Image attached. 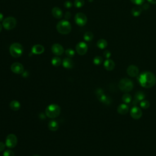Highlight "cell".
<instances>
[{
  "instance_id": "6da1fadb",
  "label": "cell",
  "mask_w": 156,
  "mask_h": 156,
  "mask_svg": "<svg viewBox=\"0 0 156 156\" xmlns=\"http://www.w3.org/2000/svg\"><path fill=\"white\" fill-rule=\"evenodd\" d=\"M137 79L140 85L145 88H152L156 84L155 76L150 71L141 73L137 76Z\"/></svg>"
},
{
  "instance_id": "7a4b0ae2",
  "label": "cell",
  "mask_w": 156,
  "mask_h": 156,
  "mask_svg": "<svg viewBox=\"0 0 156 156\" xmlns=\"http://www.w3.org/2000/svg\"><path fill=\"white\" fill-rule=\"evenodd\" d=\"M61 112V109L60 106L56 104H51L46 108L45 114L48 118L54 119L59 116Z\"/></svg>"
},
{
  "instance_id": "3957f363",
  "label": "cell",
  "mask_w": 156,
  "mask_h": 156,
  "mask_svg": "<svg viewBox=\"0 0 156 156\" xmlns=\"http://www.w3.org/2000/svg\"><path fill=\"white\" fill-rule=\"evenodd\" d=\"M118 87L120 90L124 93H128L132 91L133 88V82L128 78L121 79L118 83Z\"/></svg>"
},
{
  "instance_id": "277c9868",
  "label": "cell",
  "mask_w": 156,
  "mask_h": 156,
  "mask_svg": "<svg viewBox=\"0 0 156 156\" xmlns=\"http://www.w3.org/2000/svg\"><path fill=\"white\" fill-rule=\"evenodd\" d=\"M57 31L61 34H68L71 31V25L67 20H61L56 26Z\"/></svg>"
},
{
  "instance_id": "5b68a950",
  "label": "cell",
  "mask_w": 156,
  "mask_h": 156,
  "mask_svg": "<svg viewBox=\"0 0 156 156\" xmlns=\"http://www.w3.org/2000/svg\"><path fill=\"white\" fill-rule=\"evenodd\" d=\"M11 55L13 57H20L23 52V48L21 44L18 43H14L11 44L9 49Z\"/></svg>"
},
{
  "instance_id": "8992f818",
  "label": "cell",
  "mask_w": 156,
  "mask_h": 156,
  "mask_svg": "<svg viewBox=\"0 0 156 156\" xmlns=\"http://www.w3.org/2000/svg\"><path fill=\"white\" fill-rule=\"evenodd\" d=\"M17 25V20L14 17H9L3 20V26L6 30H11L15 28Z\"/></svg>"
},
{
  "instance_id": "52a82bcc",
  "label": "cell",
  "mask_w": 156,
  "mask_h": 156,
  "mask_svg": "<svg viewBox=\"0 0 156 156\" xmlns=\"http://www.w3.org/2000/svg\"><path fill=\"white\" fill-rule=\"evenodd\" d=\"M17 142L18 140L17 136L15 134H13V133H11V134L7 136L6 138V145L7 148L12 149V148H13L16 146Z\"/></svg>"
},
{
  "instance_id": "ba28073f",
  "label": "cell",
  "mask_w": 156,
  "mask_h": 156,
  "mask_svg": "<svg viewBox=\"0 0 156 156\" xmlns=\"http://www.w3.org/2000/svg\"><path fill=\"white\" fill-rule=\"evenodd\" d=\"M75 20L76 23L80 26H83L86 25L87 22V18L85 15L83 13H78L75 17Z\"/></svg>"
},
{
  "instance_id": "9c48e42d",
  "label": "cell",
  "mask_w": 156,
  "mask_h": 156,
  "mask_svg": "<svg viewBox=\"0 0 156 156\" xmlns=\"http://www.w3.org/2000/svg\"><path fill=\"white\" fill-rule=\"evenodd\" d=\"M76 51L79 55H85L88 51L87 44L84 42H79L76 46Z\"/></svg>"
},
{
  "instance_id": "30bf717a",
  "label": "cell",
  "mask_w": 156,
  "mask_h": 156,
  "mask_svg": "<svg viewBox=\"0 0 156 156\" xmlns=\"http://www.w3.org/2000/svg\"><path fill=\"white\" fill-rule=\"evenodd\" d=\"M131 116L134 119V120H139V119L142 116L143 112L140 108H139L137 106L133 107L130 112Z\"/></svg>"
},
{
  "instance_id": "8fae6325",
  "label": "cell",
  "mask_w": 156,
  "mask_h": 156,
  "mask_svg": "<svg viewBox=\"0 0 156 156\" xmlns=\"http://www.w3.org/2000/svg\"><path fill=\"white\" fill-rule=\"evenodd\" d=\"M11 69L12 71L16 74H23L24 72L23 65L19 62H15L12 64L11 66Z\"/></svg>"
},
{
  "instance_id": "7c38bea8",
  "label": "cell",
  "mask_w": 156,
  "mask_h": 156,
  "mask_svg": "<svg viewBox=\"0 0 156 156\" xmlns=\"http://www.w3.org/2000/svg\"><path fill=\"white\" fill-rule=\"evenodd\" d=\"M51 51L56 56H61L64 53V49L61 44L55 43L51 47Z\"/></svg>"
},
{
  "instance_id": "4fadbf2b",
  "label": "cell",
  "mask_w": 156,
  "mask_h": 156,
  "mask_svg": "<svg viewBox=\"0 0 156 156\" xmlns=\"http://www.w3.org/2000/svg\"><path fill=\"white\" fill-rule=\"evenodd\" d=\"M127 73L130 77L132 78L137 77L139 74V69L136 65H129L127 68Z\"/></svg>"
},
{
  "instance_id": "5bb4252c",
  "label": "cell",
  "mask_w": 156,
  "mask_h": 156,
  "mask_svg": "<svg viewBox=\"0 0 156 156\" xmlns=\"http://www.w3.org/2000/svg\"><path fill=\"white\" fill-rule=\"evenodd\" d=\"M145 99V94L141 91H138L136 93L134 96V100L133 101V104L134 105H136V104L142 101Z\"/></svg>"
},
{
  "instance_id": "9a60e30c",
  "label": "cell",
  "mask_w": 156,
  "mask_h": 156,
  "mask_svg": "<svg viewBox=\"0 0 156 156\" xmlns=\"http://www.w3.org/2000/svg\"><path fill=\"white\" fill-rule=\"evenodd\" d=\"M129 107L126 104H121L117 107V112L120 115H126L129 112Z\"/></svg>"
},
{
  "instance_id": "2e32d148",
  "label": "cell",
  "mask_w": 156,
  "mask_h": 156,
  "mask_svg": "<svg viewBox=\"0 0 156 156\" xmlns=\"http://www.w3.org/2000/svg\"><path fill=\"white\" fill-rule=\"evenodd\" d=\"M115 66V64L114 61L111 59H106L104 62V67L107 71H112Z\"/></svg>"
},
{
  "instance_id": "e0dca14e",
  "label": "cell",
  "mask_w": 156,
  "mask_h": 156,
  "mask_svg": "<svg viewBox=\"0 0 156 156\" xmlns=\"http://www.w3.org/2000/svg\"><path fill=\"white\" fill-rule=\"evenodd\" d=\"M97 97H98V100L100 102H101L103 104H104L106 105H109L111 103V102H112L111 99L109 97V96H106L104 93L101 95H97Z\"/></svg>"
},
{
  "instance_id": "ac0fdd59",
  "label": "cell",
  "mask_w": 156,
  "mask_h": 156,
  "mask_svg": "<svg viewBox=\"0 0 156 156\" xmlns=\"http://www.w3.org/2000/svg\"><path fill=\"white\" fill-rule=\"evenodd\" d=\"M44 48L41 44H35L32 48V53L34 54H41L44 53Z\"/></svg>"
},
{
  "instance_id": "d6986e66",
  "label": "cell",
  "mask_w": 156,
  "mask_h": 156,
  "mask_svg": "<svg viewBox=\"0 0 156 156\" xmlns=\"http://www.w3.org/2000/svg\"><path fill=\"white\" fill-rule=\"evenodd\" d=\"M62 65L64 66V67L66 69H71L74 66V62L70 57H67V58H65L64 59L62 62Z\"/></svg>"
},
{
  "instance_id": "ffe728a7",
  "label": "cell",
  "mask_w": 156,
  "mask_h": 156,
  "mask_svg": "<svg viewBox=\"0 0 156 156\" xmlns=\"http://www.w3.org/2000/svg\"><path fill=\"white\" fill-rule=\"evenodd\" d=\"M51 12H52V14H53V17H55L56 18H57V19L61 18L62 17V16H63L62 11L58 7H54V8L52 9Z\"/></svg>"
},
{
  "instance_id": "44dd1931",
  "label": "cell",
  "mask_w": 156,
  "mask_h": 156,
  "mask_svg": "<svg viewBox=\"0 0 156 156\" xmlns=\"http://www.w3.org/2000/svg\"><path fill=\"white\" fill-rule=\"evenodd\" d=\"M59 123L55 120H51L48 124V128L51 131H56L59 129Z\"/></svg>"
},
{
  "instance_id": "7402d4cb",
  "label": "cell",
  "mask_w": 156,
  "mask_h": 156,
  "mask_svg": "<svg viewBox=\"0 0 156 156\" xmlns=\"http://www.w3.org/2000/svg\"><path fill=\"white\" fill-rule=\"evenodd\" d=\"M142 12V9L139 6H136L131 11V13L133 17H138Z\"/></svg>"
},
{
  "instance_id": "603a6c76",
  "label": "cell",
  "mask_w": 156,
  "mask_h": 156,
  "mask_svg": "<svg viewBox=\"0 0 156 156\" xmlns=\"http://www.w3.org/2000/svg\"><path fill=\"white\" fill-rule=\"evenodd\" d=\"M10 108L14 111H17L20 109V104L18 101L13 100L10 103Z\"/></svg>"
},
{
  "instance_id": "cb8c5ba5",
  "label": "cell",
  "mask_w": 156,
  "mask_h": 156,
  "mask_svg": "<svg viewBox=\"0 0 156 156\" xmlns=\"http://www.w3.org/2000/svg\"><path fill=\"white\" fill-rule=\"evenodd\" d=\"M97 47L101 49H105L107 47V42L104 39H100L97 42Z\"/></svg>"
},
{
  "instance_id": "d4e9b609",
  "label": "cell",
  "mask_w": 156,
  "mask_h": 156,
  "mask_svg": "<svg viewBox=\"0 0 156 156\" xmlns=\"http://www.w3.org/2000/svg\"><path fill=\"white\" fill-rule=\"evenodd\" d=\"M122 101L124 102V104H126L131 103L132 101L131 95L128 93H126L122 96Z\"/></svg>"
},
{
  "instance_id": "484cf974",
  "label": "cell",
  "mask_w": 156,
  "mask_h": 156,
  "mask_svg": "<svg viewBox=\"0 0 156 156\" xmlns=\"http://www.w3.org/2000/svg\"><path fill=\"white\" fill-rule=\"evenodd\" d=\"M61 63H62V61H61V58L57 56L53 57L51 60V64H53V65H54V66H60Z\"/></svg>"
},
{
  "instance_id": "4316f807",
  "label": "cell",
  "mask_w": 156,
  "mask_h": 156,
  "mask_svg": "<svg viewBox=\"0 0 156 156\" xmlns=\"http://www.w3.org/2000/svg\"><path fill=\"white\" fill-rule=\"evenodd\" d=\"M140 106L143 109H148L150 107V102L148 100H143L140 102Z\"/></svg>"
},
{
  "instance_id": "83f0119b",
  "label": "cell",
  "mask_w": 156,
  "mask_h": 156,
  "mask_svg": "<svg viewBox=\"0 0 156 156\" xmlns=\"http://www.w3.org/2000/svg\"><path fill=\"white\" fill-rule=\"evenodd\" d=\"M93 39V34L92 32H86L84 35V39L87 42H90Z\"/></svg>"
},
{
  "instance_id": "f1b7e54d",
  "label": "cell",
  "mask_w": 156,
  "mask_h": 156,
  "mask_svg": "<svg viewBox=\"0 0 156 156\" xmlns=\"http://www.w3.org/2000/svg\"><path fill=\"white\" fill-rule=\"evenodd\" d=\"M103 62V59L101 56H96L93 59V64L96 65H100Z\"/></svg>"
},
{
  "instance_id": "f546056e",
  "label": "cell",
  "mask_w": 156,
  "mask_h": 156,
  "mask_svg": "<svg viewBox=\"0 0 156 156\" xmlns=\"http://www.w3.org/2000/svg\"><path fill=\"white\" fill-rule=\"evenodd\" d=\"M85 1L84 0H75L74 2V6H75L77 8H80L84 5Z\"/></svg>"
},
{
  "instance_id": "4dcf8cb0",
  "label": "cell",
  "mask_w": 156,
  "mask_h": 156,
  "mask_svg": "<svg viewBox=\"0 0 156 156\" xmlns=\"http://www.w3.org/2000/svg\"><path fill=\"white\" fill-rule=\"evenodd\" d=\"M65 54L68 57H73L75 55V51L71 48H68L65 51Z\"/></svg>"
},
{
  "instance_id": "1f68e13d",
  "label": "cell",
  "mask_w": 156,
  "mask_h": 156,
  "mask_svg": "<svg viewBox=\"0 0 156 156\" xmlns=\"http://www.w3.org/2000/svg\"><path fill=\"white\" fill-rule=\"evenodd\" d=\"M130 1L136 5H138V6H140V5H142L145 0H130Z\"/></svg>"
},
{
  "instance_id": "d6a6232c",
  "label": "cell",
  "mask_w": 156,
  "mask_h": 156,
  "mask_svg": "<svg viewBox=\"0 0 156 156\" xmlns=\"http://www.w3.org/2000/svg\"><path fill=\"white\" fill-rule=\"evenodd\" d=\"M3 156H15V154L12 151L8 150L4 151L3 153Z\"/></svg>"
},
{
  "instance_id": "836d02e7",
  "label": "cell",
  "mask_w": 156,
  "mask_h": 156,
  "mask_svg": "<svg viewBox=\"0 0 156 156\" xmlns=\"http://www.w3.org/2000/svg\"><path fill=\"white\" fill-rule=\"evenodd\" d=\"M72 6H73V4L70 1H65L64 3V7H66V8L70 9V8H71Z\"/></svg>"
},
{
  "instance_id": "e575fe53",
  "label": "cell",
  "mask_w": 156,
  "mask_h": 156,
  "mask_svg": "<svg viewBox=\"0 0 156 156\" xmlns=\"http://www.w3.org/2000/svg\"><path fill=\"white\" fill-rule=\"evenodd\" d=\"M103 55L105 58H106L107 59H109L111 57V53L109 50H106L104 52Z\"/></svg>"
},
{
  "instance_id": "d590c367",
  "label": "cell",
  "mask_w": 156,
  "mask_h": 156,
  "mask_svg": "<svg viewBox=\"0 0 156 156\" xmlns=\"http://www.w3.org/2000/svg\"><path fill=\"white\" fill-rule=\"evenodd\" d=\"M6 146V145L4 143L0 142V152H2L3 150H4Z\"/></svg>"
},
{
  "instance_id": "8d00e7d4",
  "label": "cell",
  "mask_w": 156,
  "mask_h": 156,
  "mask_svg": "<svg viewBox=\"0 0 156 156\" xmlns=\"http://www.w3.org/2000/svg\"><path fill=\"white\" fill-rule=\"evenodd\" d=\"M71 14L70 12H66L65 13V17L66 20H69L70 18H71Z\"/></svg>"
},
{
  "instance_id": "74e56055",
  "label": "cell",
  "mask_w": 156,
  "mask_h": 156,
  "mask_svg": "<svg viewBox=\"0 0 156 156\" xmlns=\"http://www.w3.org/2000/svg\"><path fill=\"white\" fill-rule=\"evenodd\" d=\"M149 7H150V6H149V4H144L143 6V8L145 10L148 9H149Z\"/></svg>"
},
{
  "instance_id": "f35d334b",
  "label": "cell",
  "mask_w": 156,
  "mask_h": 156,
  "mask_svg": "<svg viewBox=\"0 0 156 156\" xmlns=\"http://www.w3.org/2000/svg\"><path fill=\"white\" fill-rule=\"evenodd\" d=\"M147 1L152 4H156V0H147Z\"/></svg>"
},
{
  "instance_id": "ab89813d",
  "label": "cell",
  "mask_w": 156,
  "mask_h": 156,
  "mask_svg": "<svg viewBox=\"0 0 156 156\" xmlns=\"http://www.w3.org/2000/svg\"><path fill=\"white\" fill-rule=\"evenodd\" d=\"M3 18H4V17H3V13H1V12H0V21H3Z\"/></svg>"
},
{
  "instance_id": "60d3db41",
  "label": "cell",
  "mask_w": 156,
  "mask_h": 156,
  "mask_svg": "<svg viewBox=\"0 0 156 156\" xmlns=\"http://www.w3.org/2000/svg\"><path fill=\"white\" fill-rule=\"evenodd\" d=\"M1 30H2V25L0 24V32H1Z\"/></svg>"
},
{
  "instance_id": "b9f144b4",
  "label": "cell",
  "mask_w": 156,
  "mask_h": 156,
  "mask_svg": "<svg viewBox=\"0 0 156 156\" xmlns=\"http://www.w3.org/2000/svg\"><path fill=\"white\" fill-rule=\"evenodd\" d=\"M88 1L89 2H92V1H93V0H88Z\"/></svg>"
},
{
  "instance_id": "7bdbcfd3",
  "label": "cell",
  "mask_w": 156,
  "mask_h": 156,
  "mask_svg": "<svg viewBox=\"0 0 156 156\" xmlns=\"http://www.w3.org/2000/svg\"><path fill=\"white\" fill-rule=\"evenodd\" d=\"M34 156H40V155H34Z\"/></svg>"
}]
</instances>
